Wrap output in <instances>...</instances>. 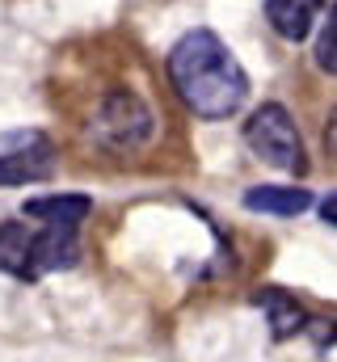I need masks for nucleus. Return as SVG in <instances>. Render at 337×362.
Instances as JSON below:
<instances>
[{
	"mask_svg": "<svg viewBox=\"0 0 337 362\" xmlns=\"http://www.w3.org/2000/svg\"><path fill=\"white\" fill-rule=\"evenodd\" d=\"M168 81L198 118H232L249 101V76L215 30H185L173 42Z\"/></svg>",
	"mask_w": 337,
	"mask_h": 362,
	"instance_id": "nucleus-1",
	"label": "nucleus"
},
{
	"mask_svg": "<svg viewBox=\"0 0 337 362\" xmlns=\"http://www.w3.org/2000/svg\"><path fill=\"white\" fill-rule=\"evenodd\" d=\"M245 144L257 160L274 165L278 173H304L308 160H304V139H299V127L291 118L287 105L278 101H265L257 105L245 122Z\"/></svg>",
	"mask_w": 337,
	"mask_h": 362,
	"instance_id": "nucleus-2",
	"label": "nucleus"
},
{
	"mask_svg": "<svg viewBox=\"0 0 337 362\" xmlns=\"http://www.w3.org/2000/svg\"><path fill=\"white\" fill-rule=\"evenodd\" d=\"M156 131V118L148 110V101L131 89H110L97 101V114H93V139L110 152H135L152 139Z\"/></svg>",
	"mask_w": 337,
	"mask_h": 362,
	"instance_id": "nucleus-3",
	"label": "nucleus"
},
{
	"mask_svg": "<svg viewBox=\"0 0 337 362\" xmlns=\"http://www.w3.org/2000/svg\"><path fill=\"white\" fill-rule=\"evenodd\" d=\"M55 173V148L42 131H21L0 144V185H30Z\"/></svg>",
	"mask_w": 337,
	"mask_h": 362,
	"instance_id": "nucleus-4",
	"label": "nucleus"
},
{
	"mask_svg": "<svg viewBox=\"0 0 337 362\" xmlns=\"http://www.w3.org/2000/svg\"><path fill=\"white\" fill-rule=\"evenodd\" d=\"M81 257V223H42L30 240V278L68 270Z\"/></svg>",
	"mask_w": 337,
	"mask_h": 362,
	"instance_id": "nucleus-5",
	"label": "nucleus"
},
{
	"mask_svg": "<svg viewBox=\"0 0 337 362\" xmlns=\"http://www.w3.org/2000/svg\"><path fill=\"white\" fill-rule=\"evenodd\" d=\"M325 13V0H265V21L282 42H304Z\"/></svg>",
	"mask_w": 337,
	"mask_h": 362,
	"instance_id": "nucleus-6",
	"label": "nucleus"
},
{
	"mask_svg": "<svg viewBox=\"0 0 337 362\" xmlns=\"http://www.w3.org/2000/svg\"><path fill=\"white\" fill-rule=\"evenodd\" d=\"M245 206L257 215H278V219H291V215H304L312 206V194L299 189V185H253L245 194Z\"/></svg>",
	"mask_w": 337,
	"mask_h": 362,
	"instance_id": "nucleus-7",
	"label": "nucleus"
},
{
	"mask_svg": "<svg viewBox=\"0 0 337 362\" xmlns=\"http://www.w3.org/2000/svg\"><path fill=\"white\" fill-rule=\"evenodd\" d=\"M93 211V202L84 194H51V198H30L21 206L25 219L38 223H84V215Z\"/></svg>",
	"mask_w": 337,
	"mask_h": 362,
	"instance_id": "nucleus-8",
	"label": "nucleus"
},
{
	"mask_svg": "<svg viewBox=\"0 0 337 362\" xmlns=\"http://www.w3.org/2000/svg\"><path fill=\"white\" fill-rule=\"evenodd\" d=\"M30 240H34V232L25 223H17V219L0 223V270L13 274V278L34 282L30 278Z\"/></svg>",
	"mask_w": 337,
	"mask_h": 362,
	"instance_id": "nucleus-9",
	"label": "nucleus"
},
{
	"mask_svg": "<svg viewBox=\"0 0 337 362\" xmlns=\"http://www.w3.org/2000/svg\"><path fill=\"white\" fill-rule=\"evenodd\" d=\"M257 303L270 312V325H274V337H278V341L304 329V308L291 303L282 291H265V295H257Z\"/></svg>",
	"mask_w": 337,
	"mask_h": 362,
	"instance_id": "nucleus-10",
	"label": "nucleus"
},
{
	"mask_svg": "<svg viewBox=\"0 0 337 362\" xmlns=\"http://www.w3.org/2000/svg\"><path fill=\"white\" fill-rule=\"evenodd\" d=\"M316 68L325 72V76H337V4L329 8V21H325V30H321V38H316Z\"/></svg>",
	"mask_w": 337,
	"mask_h": 362,
	"instance_id": "nucleus-11",
	"label": "nucleus"
},
{
	"mask_svg": "<svg viewBox=\"0 0 337 362\" xmlns=\"http://www.w3.org/2000/svg\"><path fill=\"white\" fill-rule=\"evenodd\" d=\"M325 148H329V156L337 160V110L329 114V122H325Z\"/></svg>",
	"mask_w": 337,
	"mask_h": 362,
	"instance_id": "nucleus-12",
	"label": "nucleus"
},
{
	"mask_svg": "<svg viewBox=\"0 0 337 362\" xmlns=\"http://www.w3.org/2000/svg\"><path fill=\"white\" fill-rule=\"evenodd\" d=\"M321 219H325V223H333V228H337V189L329 194V198H325V202H321Z\"/></svg>",
	"mask_w": 337,
	"mask_h": 362,
	"instance_id": "nucleus-13",
	"label": "nucleus"
}]
</instances>
